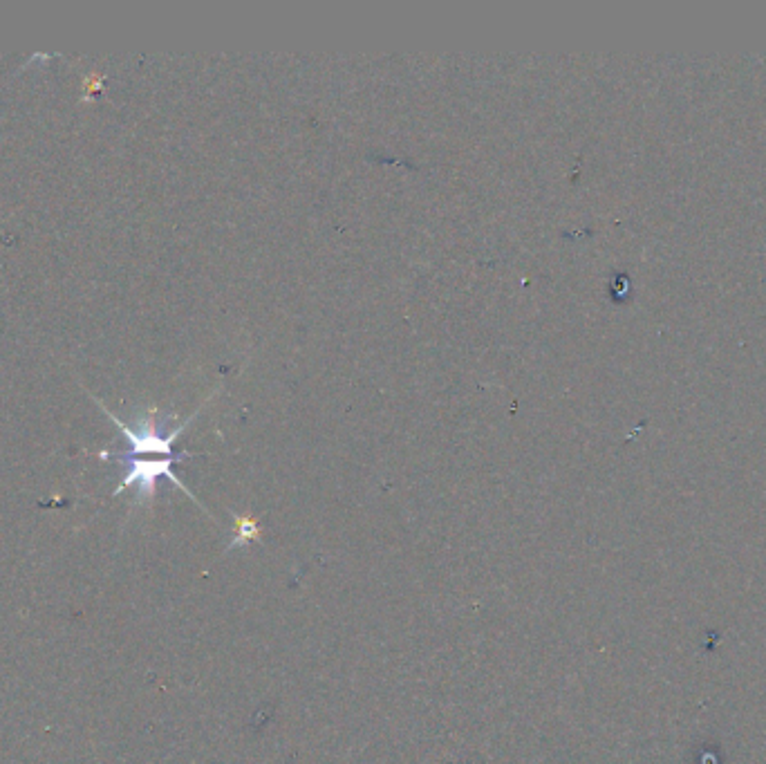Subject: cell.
Returning a JSON list of instances; mask_svg holds the SVG:
<instances>
[{
  "label": "cell",
  "mask_w": 766,
  "mask_h": 764,
  "mask_svg": "<svg viewBox=\"0 0 766 764\" xmlns=\"http://www.w3.org/2000/svg\"><path fill=\"white\" fill-rule=\"evenodd\" d=\"M104 413L112 419V422L119 426V431L128 440L130 449H128V453H121V455H112V453L104 451V453H99V458H104V460H108V458L130 460V458H148V455H155V458H191V453H175L173 444H175L177 437H180V433L184 431V428L189 426V422H191L195 415L191 419H186L184 424H180L177 428H171V431L164 433L166 426H164V422H160V419H157L155 408H153V411H148L144 417H139L135 426H128V424L121 422L119 417H115L110 411H106V406H104Z\"/></svg>",
  "instance_id": "6da1fadb"
},
{
  "label": "cell",
  "mask_w": 766,
  "mask_h": 764,
  "mask_svg": "<svg viewBox=\"0 0 766 764\" xmlns=\"http://www.w3.org/2000/svg\"><path fill=\"white\" fill-rule=\"evenodd\" d=\"M108 460H117L121 464H126V475L121 478L119 487L115 489V496H119V493L124 489L135 487L137 489V502L153 500L155 491H157V480L168 478L175 484V487H180L184 493H189V496L195 500L193 493L186 489V484H182V480L173 473V464L182 462L186 458H130V460L108 458Z\"/></svg>",
  "instance_id": "7a4b0ae2"
}]
</instances>
